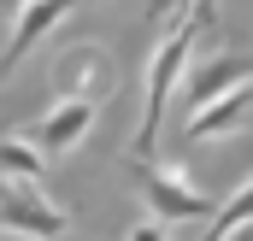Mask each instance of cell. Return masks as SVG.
Here are the masks:
<instances>
[{
    "label": "cell",
    "mask_w": 253,
    "mask_h": 241,
    "mask_svg": "<svg viewBox=\"0 0 253 241\" xmlns=\"http://www.w3.org/2000/svg\"><path fill=\"white\" fill-rule=\"evenodd\" d=\"M218 18H212V0H194L189 12L171 24V36L159 41V53L147 65V94H141V129H135V159H153V147H159V123H165V100L177 94V77H183V65H189L194 41L212 30Z\"/></svg>",
    "instance_id": "cell-1"
},
{
    "label": "cell",
    "mask_w": 253,
    "mask_h": 241,
    "mask_svg": "<svg viewBox=\"0 0 253 241\" xmlns=\"http://www.w3.org/2000/svg\"><path fill=\"white\" fill-rule=\"evenodd\" d=\"M135 182H141V200L153 206V218H159V224H200V218H212V212H218V200H212L206 188H194L183 171H171V165L135 159Z\"/></svg>",
    "instance_id": "cell-2"
},
{
    "label": "cell",
    "mask_w": 253,
    "mask_h": 241,
    "mask_svg": "<svg viewBox=\"0 0 253 241\" xmlns=\"http://www.w3.org/2000/svg\"><path fill=\"white\" fill-rule=\"evenodd\" d=\"M0 230L6 236H30V241H59L71 230V212L42 200L36 182H0Z\"/></svg>",
    "instance_id": "cell-3"
},
{
    "label": "cell",
    "mask_w": 253,
    "mask_h": 241,
    "mask_svg": "<svg viewBox=\"0 0 253 241\" xmlns=\"http://www.w3.org/2000/svg\"><path fill=\"white\" fill-rule=\"evenodd\" d=\"M112 82H118V65H112V53H106L100 41H83V47L59 53V65H53L59 100H88V106H100V100L112 94Z\"/></svg>",
    "instance_id": "cell-4"
},
{
    "label": "cell",
    "mask_w": 253,
    "mask_h": 241,
    "mask_svg": "<svg viewBox=\"0 0 253 241\" xmlns=\"http://www.w3.org/2000/svg\"><path fill=\"white\" fill-rule=\"evenodd\" d=\"M71 6H83V0H30V6H18V18H12V36H6V47H0V82L24 65V53H36V41L59 24Z\"/></svg>",
    "instance_id": "cell-5"
},
{
    "label": "cell",
    "mask_w": 253,
    "mask_h": 241,
    "mask_svg": "<svg viewBox=\"0 0 253 241\" xmlns=\"http://www.w3.org/2000/svg\"><path fill=\"white\" fill-rule=\"evenodd\" d=\"M94 112H100V106H88V100H59L47 118H36V123H30V147H36L42 159H59V153H71V147L88 135Z\"/></svg>",
    "instance_id": "cell-6"
},
{
    "label": "cell",
    "mask_w": 253,
    "mask_h": 241,
    "mask_svg": "<svg viewBox=\"0 0 253 241\" xmlns=\"http://www.w3.org/2000/svg\"><path fill=\"white\" fill-rule=\"evenodd\" d=\"M242 82H253V47L248 53H218V59H206L189 77L183 100H189V112H200L206 100H218V94H230V88H242Z\"/></svg>",
    "instance_id": "cell-7"
},
{
    "label": "cell",
    "mask_w": 253,
    "mask_h": 241,
    "mask_svg": "<svg viewBox=\"0 0 253 241\" xmlns=\"http://www.w3.org/2000/svg\"><path fill=\"white\" fill-rule=\"evenodd\" d=\"M253 112V82L242 88H230V94H218V100H206L200 112H189L183 123V141H206V135H224V129H236V123Z\"/></svg>",
    "instance_id": "cell-8"
},
{
    "label": "cell",
    "mask_w": 253,
    "mask_h": 241,
    "mask_svg": "<svg viewBox=\"0 0 253 241\" xmlns=\"http://www.w3.org/2000/svg\"><path fill=\"white\" fill-rule=\"evenodd\" d=\"M42 177V153L24 135H0V182H36Z\"/></svg>",
    "instance_id": "cell-9"
},
{
    "label": "cell",
    "mask_w": 253,
    "mask_h": 241,
    "mask_svg": "<svg viewBox=\"0 0 253 241\" xmlns=\"http://www.w3.org/2000/svg\"><path fill=\"white\" fill-rule=\"evenodd\" d=\"M248 218H253V182H248V188H236V194L212 212V224H206V236H200V241H224L236 224H248Z\"/></svg>",
    "instance_id": "cell-10"
},
{
    "label": "cell",
    "mask_w": 253,
    "mask_h": 241,
    "mask_svg": "<svg viewBox=\"0 0 253 241\" xmlns=\"http://www.w3.org/2000/svg\"><path fill=\"white\" fill-rule=\"evenodd\" d=\"M189 6H194V0H153V6H147V24H177Z\"/></svg>",
    "instance_id": "cell-11"
},
{
    "label": "cell",
    "mask_w": 253,
    "mask_h": 241,
    "mask_svg": "<svg viewBox=\"0 0 253 241\" xmlns=\"http://www.w3.org/2000/svg\"><path fill=\"white\" fill-rule=\"evenodd\" d=\"M129 241H165V224H159V218H147V224H135V230H129Z\"/></svg>",
    "instance_id": "cell-12"
},
{
    "label": "cell",
    "mask_w": 253,
    "mask_h": 241,
    "mask_svg": "<svg viewBox=\"0 0 253 241\" xmlns=\"http://www.w3.org/2000/svg\"><path fill=\"white\" fill-rule=\"evenodd\" d=\"M224 241H253V218H248V224H236V230H230Z\"/></svg>",
    "instance_id": "cell-13"
},
{
    "label": "cell",
    "mask_w": 253,
    "mask_h": 241,
    "mask_svg": "<svg viewBox=\"0 0 253 241\" xmlns=\"http://www.w3.org/2000/svg\"><path fill=\"white\" fill-rule=\"evenodd\" d=\"M6 6H12V12H18V6H30V0H0V12H6Z\"/></svg>",
    "instance_id": "cell-14"
},
{
    "label": "cell",
    "mask_w": 253,
    "mask_h": 241,
    "mask_svg": "<svg viewBox=\"0 0 253 241\" xmlns=\"http://www.w3.org/2000/svg\"><path fill=\"white\" fill-rule=\"evenodd\" d=\"M212 6H218V0H212Z\"/></svg>",
    "instance_id": "cell-15"
}]
</instances>
